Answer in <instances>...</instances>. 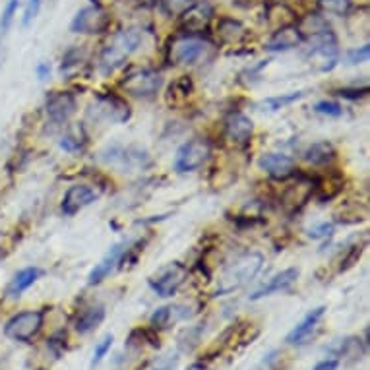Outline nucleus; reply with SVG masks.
I'll list each match as a JSON object with an SVG mask.
<instances>
[{
    "mask_svg": "<svg viewBox=\"0 0 370 370\" xmlns=\"http://www.w3.org/2000/svg\"><path fill=\"white\" fill-rule=\"evenodd\" d=\"M264 256L260 252H246L239 256L234 262L223 270V274L219 275V285L216 295H229L233 291L241 289L246 283H250L262 270Z\"/></svg>",
    "mask_w": 370,
    "mask_h": 370,
    "instance_id": "f257e3e1",
    "label": "nucleus"
},
{
    "mask_svg": "<svg viewBox=\"0 0 370 370\" xmlns=\"http://www.w3.org/2000/svg\"><path fill=\"white\" fill-rule=\"evenodd\" d=\"M142 43V33L138 29H122V32L114 33L113 39L107 43L103 48L101 57H99V68L103 74H113L119 70L130 55L140 47Z\"/></svg>",
    "mask_w": 370,
    "mask_h": 370,
    "instance_id": "f03ea898",
    "label": "nucleus"
},
{
    "mask_svg": "<svg viewBox=\"0 0 370 370\" xmlns=\"http://www.w3.org/2000/svg\"><path fill=\"white\" fill-rule=\"evenodd\" d=\"M208 41H204L198 35H190L186 33L183 37H177V39L171 43L169 47V60L171 65L177 66H192L196 62H200L201 58L206 57V53L209 51Z\"/></svg>",
    "mask_w": 370,
    "mask_h": 370,
    "instance_id": "7ed1b4c3",
    "label": "nucleus"
},
{
    "mask_svg": "<svg viewBox=\"0 0 370 370\" xmlns=\"http://www.w3.org/2000/svg\"><path fill=\"white\" fill-rule=\"evenodd\" d=\"M211 155V144L204 138H194L178 147L175 157V171L178 173H192L206 165Z\"/></svg>",
    "mask_w": 370,
    "mask_h": 370,
    "instance_id": "20e7f679",
    "label": "nucleus"
},
{
    "mask_svg": "<svg viewBox=\"0 0 370 370\" xmlns=\"http://www.w3.org/2000/svg\"><path fill=\"white\" fill-rule=\"evenodd\" d=\"M43 318H45L43 310H25L16 314L4 326V336L14 341L29 343L43 328Z\"/></svg>",
    "mask_w": 370,
    "mask_h": 370,
    "instance_id": "39448f33",
    "label": "nucleus"
},
{
    "mask_svg": "<svg viewBox=\"0 0 370 370\" xmlns=\"http://www.w3.org/2000/svg\"><path fill=\"white\" fill-rule=\"evenodd\" d=\"M111 24V16L105 12L101 4H89L81 8L74 20L70 22V32L86 33V35H97L103 33Z\"/></svg>",
    "mask_w": 370,
    "mask_h": 370,
    "instance_id": "423d86ee",
    "label": "nucleus"
},
{
    "mask_svg": "<svg viewBox=\"0 0 370 370\" xmlns=\"http://www.w3.org/2000/svg\"><path fill=\"white\" fill-rule=\"evenodd\" d=\"M121 88L134 97H153L163 88V78L155 70H138L121 81Z\"/></svg>",
    "mask_w": 370,
    "mask_h": 370,
    "instance_id": "0eeeda50",
    "label": "nucleus"
},
{
    "mask_svg": "<svg viewBox=\"0 0 370 370\" xmlns=\"http://www.w3.org/2000/svg\"><path fill=\"white\" fill-rule=\"evenodd\" d=\"M186 267L183 264H178V262H173L167 267H163L159 270V274L153 275L152 279H150V287L153 289V293L157 295V297H173L175 293L178 291V287L185 283L186 279Z\"/></svg>",
    "mask_w": 370,
    "mask_h": 370,
    "instance_id": "6e6552de",
    "label": "nucleus"
},
{
    "mask_svg": "<svg viewBox=\"0 0 370 370\" xmlns=\"http://www.w3.org/2000/svg\"><path fill=\"white\" fill-rule=\"evenodd\" d=\"M76 109H78V103L70 91H53L45 103L47 119L55 124H65L70 121L76 114Z\"/></svg>",
    "mask_w": 370,
    "mask_h": 370,
    "instance_id": "1a4fd4ad",
    "label": "nucleus"
},
{
    "mask_svg": "<svg viewBox=\"0 0 370 370\" xmlns=\"http://www.w3.org/2000/svg\"><path fill=\"white\" fill-rule=\"evenodd\" d=\"M93 111H95L97 117H101L107 122H117V124H122L130 119V105L119 95H113V93H107V95H99L97 97V103L93 105Z\"/></svg>",
    "mask_w": 370,
    "mask_h": 370,
    "instance_id": "9d476101",
    "label": "nucleus"
},
{
    "mask_svg": "<svg viewBox=\"0 0 370 370\" xmlns=\"http://www.w3.org/2000/svg\"><path fill=\"white\" fill-rule=\"evenodd\" d=\"M130 244H132L130 241L114 244L113 249L105 254L103 260H101V262H99V264L91 270V274L88 275V285H91V287H93V285H99V283L105 282L109 275L113 274L114 267L119 266V262H121L122 256H124V252H128Z\"/></svg>",
    "mask_w": 370,
    "mask_h": 370,
    "instance_id": "9b49d317",
    "label": "nucleus"
},
{
    "mask_svg": "<svg viewBox=\"0 0 370 370\" xmlns=\"http://www.w3.org/2000/svg\"><path fill=\"white\" fill-rule=\"evenodd\" d=\"M260 169L275 180H287L297 173V163L285 153H266L260 157Z\"/></svg>",
    "mask_w": 370,
    "mask_h": 370,
    "instance_id": "f8f14e48",
    "label": "nucleus"
},
{
    "mask_svg": "<svg viewBox=\"0 0 370 370\" xmlns=\"http://www.w3.org/2000/svg\"><path fill=\"white\" fill-rule=\"evenodd\" d=\"M324 314H326V308H324V306H318V308L310 310V312L306 314L305 318L289 331V336L285 338V341H287L289 345H305V343H308V341L312 339L314 331L318 328L320 320L324 318Z\"/></svg>",
    "mask_w": 370,
    "mask_h": 370,
    "instance_id": "ddd939ff",
    "label": "nucleus"
},
{
    "mask_svg": "<svg viewBox=\"0 0 370 370\" xmlns=\"http://www.w3.org/2000/svg\"><path fill=\"white\" fill-rule=\"evenodd\" d=\"M211 18H213V8L208 2H198V4H192L190 8L185 10V14L180 16V27L186 33L194 35V33L208 29Z\"/></svg>",
    "mask_w": 370,
    "mask_h": 370,
    "instance_id": "4468645a",
    "label": "nucleus"
},
{
    "mask_svg": "<svg viewBox=\"0 0 370 370\" xmlns=\"http://www.w3.org/2000/svg\"><path fill=\"white\" fill-rule=\"evenodd\" d=\"M97 198L95 190H91L89 186L84 185H76L70 186L68 190H66L65 198H62V213L68 216V218H72L76 216L78 211H81L84 208H88L89 204H93Z\"/></svg>",
    "mask_w": 370,
    "mask_h": 370,
    "instance_id": "2eb2a0df",
    "label": "nucleus"
},
{
    "mask_svg": "<svg viewBox=\"0 0 370 370\" xmlns=\"http://www.w3.org/2000/svg\"><path fill=\"white\" fill-rule=\"evenodd\" d=\"M225 134L234 144H249L254 134V122L244 113H231L225 121Z\"/></svg>",
    "mask_w": 370,
    "mask_h": 370,
    "instance_id": "dca6fc26",
    "label": "nucleus"
},
{
    "mask_svg": "<svg viewBox=\"0 0 370 370\" xmlns=\"http://www.w3.org/2000/svg\"><path fill=\"white\" fill-rule=\"evenodd\" d=\"M297 279H298L297 267H287V270H283L282 274L274 275L264 287H260L258 291H254V293L250 295V300H260V298L270 297V295H274V293H282V291L291 289V287L297 283Z\"/></svg>",
    "mask_w": 370,
    "mask_h": 370,
    "instance_id": "f3484780",
    "label": "nucleus"
},
{
    "mask_svg": "<svg viewBox=\"0 0 370 370\" xmlns=\"http://www.w3.org/2000/svg\"><path fill=\"white\" fill-rule=\"evenodd\" d=\"M303 43V35L298 32V27L295 25H285L282 29H277V32L272 35V39L266 43L267 51H291V48L298 47Z\"/></svg>",
    "mask_w": 370,
    "mask_h": 370,
    "instance_id": "a211bd4d",
    "label": "nucleus"
},
{
    "mask_svg": "<svg viewBox=\"0 0 370 370\" xmlns=\"http://www.w3.org/2000/svg\"><path fill=\"white\" fill-rule=\"evenodd\" d=\"M338 157L336 147L330 142H316V144L308 145L305 152V161L314 165V167H324V165H331Z\"/></svg>",
    "mask_w": 370,
    "mask_h": 370,
    "instance_id": "6ab92c4d",
    "label": "nucleus"
},
{
    "mask_svg": "<svg viewBox=\"0 0 370 370\" xmlns=\"http://www.w3.org/2000/svg\"><path fill=\"white\" fill-rule=\"evenodd\" d=\"M218 35L219 39L227 43V45H239L242 41L249 37V29L237 22V20H231V18H223L218 25Z\"/></svg>",
    "mask_w": 370,
    "mask_h": 370,
    "instance_id": "aec40b11",
    "label": "nucleus"
},
{
    "mask_svg": "<svg viewBox=\"0 0 370 370\" xmlns=\"http://www.w3.org/2000/svg\"><path fill=\"white\" fill-rule=\"evenodd\" d=\"M41 274H43V272H41L39 267H25L22 272H18V274L14 275L12 283L8 285V297L10 298L22 297L25 291L29 289L33 283L39 279Z\"/></svg>",
    "mask_w": 370,
    "mask_h": 370,
    "instance_id": "412c9836",
    "label": "nucleus"
},
{
    "mask_svg": "<svg viewBox=\"0 0 370 370\" xmlns=\"http://www.w3.org/2000/svg\"><path fill=\"white\" fill-rule=\"evenodd\" d=\"M105 320V306L97 305V306H89L86 310H81L80 316L76 318V331L86 336L89 331H93L95 328L101 326V322Z\"/></svg>",
    "mask_w": 370,
    "mask_h": 370,
    "instance_id": "4be33fe9",
    "label": "nucleus"
},
{
    "mask_svg": "<svg viewBox=\"0 0 370 370\" xmlns=\"http://www.w3.org/2000/svg\"><path fill=\"white\" fill-rule=\"evenodd\" d=\"M192 80L190 78H178L177 81H173L169 86V93H167V103L173 105V107H178L183 105L192 95Z\"/></svg>",
    "mask_w": 370,
    "mask_h": 370,
    "instance_id": "5701e85b",
    "label": "nucleus"
},
{
    "mask_svg": "<svg viewBox=\"0 0 370 370\" xmlns=\"http://www.w3.org/2000/svg\"><path fill=\"white\" fill-rule=\"evenodd\" d=\"M306 93L308 91H293V93H287V95L270 97V99H266L262 103V107H264V111H279V109H285V107H289L295 101H300L303 97H306Z\"/></svg>",
    "mask_w": 370,
    "mask_h": 370,
    "instance_id": "b1692460",
    "label": "nucleus"
},
{
    "mask_svg": "<svg viewBox=\"0 0 370 370\" xmlns=\"http://www.w3.org/2000/svg\"><path fill=\"white\" fill-rule=\"evenodd\" d=\"M318 8L330 16H345L351 8V0H318Z\"/></svg>",
    "mask_w": 370,
    "mask_h": 370,
    "instance_id": "393cba45",
    "label": "nucleus"
},
{
    "mask_svg": "<svg viewBox=\"0 0 370 370\" xmlns=\"http://www.w3.org/2000/svg\"><path fill=\"white\" fill-rule=\"evenodd\" d=\"M111 347H113V336L109 333V336H105V338L97 343L95 351H93V359H91V366H97L99 362L103 361L105 355L111 351Z\"/></svg>",
    "mask_w": 370,
    "mask_h": 370,
    "instance_id": "a878e982",
    "label": "nucleus"
},
{
    "mask_svg": "<svg viewBox=\"0 0 370 370\" xmlns=\"http://www.w3.org/2000/svg\"><path fill=\"white\" fill-rule=\"evenodd\" d=\"M314 111L326 117H341L343 114V107L336 101H318L314 105Z\"/></svg>",
    "mask_w": 370,
    "mask_h": 370,
    "instance_id": "bb28decb",
    "label": "nucleus"
},
{
    "mask_svg": "<svg viewBox=\"0 0 370 370\" xmlns=\"http://www.w3.org/2000/svg\"><path fill=\"white\" fill-rule=\"evenodd\" d=\"M18 6H20V0H8L6 8L2 12V20H0V29L2 32H8L10 25H12V20L16 16Z\"/></svg>",
    "mask_w": 370,
    "mask_h": 370,
    "instance_id": "cd10ccee",
    "label": "nucleus"
},
{
    "mask_svg": "<svg viewBox=\"0 0 370 370\" xmlns=\"http://www.w3.org/2000/svg\"><path fill=\"white\" fill-rule=\"evenodd\" d=\"M171 316H173V308H171V306L157 308V310L152 314V326L153 328H165V326L171 322Z\"/></svg>",
    "mask_w": 370,
    "mask_h": 370,
    "instance_id": "c85d7f7f",
    "label": "nucleus"
},
{
    "mask_svg": "<svg viewBox=\"0 0 370 370\" xmlns=\"http://www.w3.org/2000/svg\"><path fill=\"white\" fill-rule=\"evenodd\" d=\"M369 57H370V47L369 45H362V47L349 51L347 62H349V65H362V62L369 60Z\"/></svg>",
    "mask_w": 370,
    "mask_h": 370,
    "instance_id": "c756f323",
    "label": "nucleus"
},
{
    "mask_svg": "<svg viewBox=\"0 0 370 370\" xmlns=\"http://www.w3.org/2000/svg\"><path fill=\"white\" fill-rule=\"evenodd\" d=\"M41 4H43V0H29L27 2V6H25V14H24V25H29L37 18L41 10Z\"/></svg>",
    "mask_w": 370,
    "mask_h": 370,
    "instance_id": "7c9ffc66",
    "label": "nucleus"
},
{
    "mask_svg": "<svg viewBox=\"0 0 370 370\" xmlns=\"http://www.w3.org/2000/svg\"><path fill=\"white\" fill-rule=\"evenodd\" d=\"M60 147L66 150V152H80L81 144L78 142V138L74 136H65L60 140Z\"/></svg>",
    "mask_w": 370,
    "mask_h": 370,
    "instance_id": "2f4dec72",
    "label": "nucleus"
},
{
    "mask_svg": "<svg viewBox=\"0 0 370 370\" xmlns=\"http://www.w3.org/2000/svg\"><path fill=\"white\" fill-rule=\"evenodd\" d=\"M369 93V88H362V89H339L338 95L347 97V99H359V97H364Z\"/></svg>",
    "mask_w": 370,
    "mask_h": 370,
    "instance_id": "473e14b6",
    "label": "nucleus"
},
{
    "mask_svg": "<svg viewBox=\"0 0 370 370\" xmlns=\"http://www.w3.org/2000/svg\"><path fill=\"white\" fill-rule=\"evenodd\" d=\"M331 231H333V225H331V223H322V225L316 227V229H310V237H314V239H320V237L330 234Z\"/></svg>",
    "mask_w": 370,
    "mask_h": 370,
    "instance_id": "72a5a7b5",
    "label": "nucleus"
},
{
    "mask_svg": "<svg viewBox=\"0 0 370 370\" xmlns=\"http://www.w3.org/2000/svg\"><path fill=\"white\" fill-rule=\"evenodd\" d=\"M35 72H37V78L41 81H45L47 78H51V65L48 62H39L37 68H35Z\"/></svg>",
    "mask_w": 370,
    "mask_h": 370,
    "instance_id": "f704fd0d",
    "label": "nucleus"
},
{
    "mask_svg": "<svg viewBox=\"0 0 370 370\" xmlns=\"http://www.w3.org/2000/svg\"><path fill=\"white\" fill-rule=\"evenodd\" d=\"M339 361L338 359H326V361L318 362L312 370H338Z\"/></svg>",
    "mask_w": 370,
    "mask_h": 370,
    "instance_id": "c9c22d12",
    "label": "nucleus"
},
{
    "mask_svg": "<svg viewBox=\"0 0 370 370\" xmlns=\"http://www.w3.org/2000/svg\"><path fill=\"white\" fill-rule=\"evenodd\" d=\"M177 362H178L177 357H175V359H167V361H163L161 364H157L153 370H175Z\"/></svg>",
    "mask_w": 370,
    "mask_h": 370,
    "instance_id": "e433bc0d",
    "label": "nucleus"
}]
</instances>
